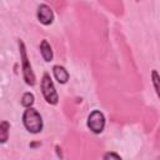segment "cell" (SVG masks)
<instances>
[{
	"label": "cell",
	"mask_w": 160,
	"mask_h": 160,
	"mask_svg": "<svg viewBox=\"0 0 160 160\" xmlns=\"http://www.w3.org/2000/svg\"><path fill=\"white\" fill-rule=\"evenodd\" d=\"M41 92L48 104H50V105L58 104V101H59L58 91L55 89V85H54L50 75L46 72L42 75V79H41Z\"/></svg>",
	"instance_id": "obj_3"
},
{
	"label": "cell",
	"mask_w": 160,
	"mask_h": 160,
	"mask_svg": "<svg viewBox=\"0 0 160 160\" xmlns=\"http://www.w3.org/2000/svg\"><path fill=\"white\" fill-rule=\"evenodd\" d=\"M52 74H54V78L56 79V81L59 84H66L69 78H70L68 70L61 65H55L52 68Z\"/></svg>",
	"instance_id": "obj_6"
},
{
	"label": "cell",
	"mask_w": 160,
	"mask_h": 160,
	"mask_svg": "<svg viewBox=\"0 0 160 160\" xmlns=\"http://www.w3.org/2000/svg\"><path fill=\"white\" fill-rule=\"evenodd\" d=\"M18 45H19V52H20V61H21L22 78H24L25 82H26L28 85L34 86V85H35V81H36V78H35V74H34V71H32V66H31V64H30V60H29V58H28L25 44L22 42V40L19 39Z\"/></svg>",
	"instance_id": "obj_2"
},
{
	"label": "cell",
	"mask_w": 160,
	"mask_h": 160,
	"mask_svg": "<svg viewBox=\"0 0 160 160\" xmlns=\"http://www.w3.org/2000/svg\"><path fill=\"white\" fill-rule=\"evenodd\" d=\"M9 130H10V124L8 121H1L0 124V142L5 144L9 138Z\"/></svg>",
	"instance_id": "obj_8"
},
{
	"label": "cell",
	"mask_w": 160,
	"mask_h": 160,
	"mask_svg": "<svg viewBox=\"0 0 160 160\" xmlns=\"http://www.w3.org/2000/svg\"><path fill=\"white\" fill-rule=\"evenodd\" d=\"M35 102V98H34V94L32 92H25L21 98V105L25 106V108H31Z\"/></svg>",
	"instance_id": "obj_10"
},
{
	"label": "cell",
	"mask_w": 160,
	"mask_h": 160,
	"mask_svg": "<svg viewBox=\"0 0 160 160\" xmlns=\"http://www.w3.org/2000/svg\"><path fill=\"white\" fill-rule=\"evenodd\" d=\"M22 124L25 126V129L31 132V134H38L42 130L44 122H42V118L40 115V112L31 108H26V110L22 114Z\"/></svg>",
	"instance_id": "obj_1"
},
{
	"label": "cell",
	"mask_w": 160,
	"mask_h": 160,
	"mask_svg": "<svg viewBox=\"0 0 160 160\" xmlns=\"http://www.w3.org/2000/svg\"><path fill=\"white\" fill-rule=\"evenodd\" d=\"M36 18L42 25H50L54 21V11L46 4H40L36 10Z\"/></svg>",
	"instance_id": "obj_5"
},
{
	"label": "cell",
	"mask_w": 160,
	"mask_h": 160,
	"mask_svg": "<svg viewBox=\"0 0 160 160\" xmlns=\"http://www.w3.org/2000/svg\"><path fill=\"white\" fill-rule=\"evenodd\" d=\"M39 49H40V54H41V56H42V59H44L45 61L49 62V61L52 60V56H54L52 48H51V45L49 44V41H48L46 39H44V40L40 42Z\"/></svg>",
	"instance_id": "obj_7"
},
{
	"label": "cell",
	"mask_w": 160,
	"mask_h": 160,
	"mask_svg": "<svg viewBox=\"0 0 160 160\" xmlns=\"http://www.w3.org/2000/svg\"><path fill=\"white\" fill-rule=\"evenodd\" d=\"M86 125L94 134L102 132V130L105 128V116H104V114L100 110H92L88 116Z\"/></svg>",
	"instance_id": "obj_4"
},
{
	"label": "cell",
	"mask_w": 160,
	"mask_h": 160,
	"mask_svg": "<svg viewBox=\"0 0 160 160\" xmlns=\"http://www.w3.org/2000/svg\"><path fill=\"white\" fill-rule=\"evenodd\" d=\"M102 158L104 159H116V160L121 159V156L119 154H115V152H106V154H104Z\"/></svg>",
	"instance_id": "obj_11"
},
{
	"label": "cell",
	"mask_w": 160,
	"mask_h": 160,
	"mask_svg": "<svg viewBox=\"0 0 160 160\" xmlns=\"http://www.w3.org/2000/svg\"><path fill=\"white\" fill-rule=\"evenodd\" d=\"M151 81H152V86L155 89V92L160 100V74L155 69L151 71Z\"/></svg>",
	"instance_id": "obj_9"
}]
</instances>
